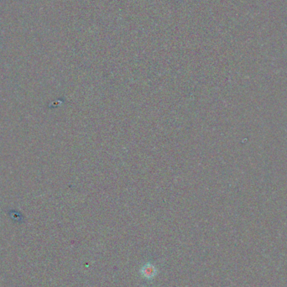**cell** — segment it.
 Instances as JSON below:
<instances>
[{
  "label": "cell",
  "mask_w": 287,
  "mask_h": 287,
  "mask_svg": "<svg viewBox=\"0 0 287 287\" xmlns=\"http://www.w3.org/2000/svg\"><path fill=\"white\" fill-rule=\"evenodd\" d=\"M154 274V267L149 265V267H144V276L150 277Z\"/></svg>",
  "instance_id": "1"
}]
</instances>
